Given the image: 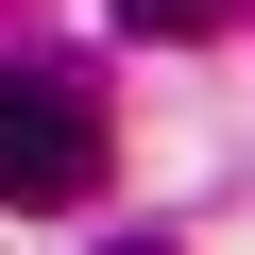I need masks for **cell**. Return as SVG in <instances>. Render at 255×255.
<instances>
[{
	"instance_id": "1",
	"label": "cell",
	"mask_w": 255,
	"mask_h": 255,
	"mask_svg": "<svg viewBox=\"0 0 255 255\" xmlns=\"http://www.w3.org/2000/svg\"><path fill=\"white\" fill-rule=\"evenodd\" d=\"M102 187V119L51 68H0V204H85Z\"/></svg>"
},
{
	"instance_id": "3",
	"label": "cell",
	"mask_w": 255,
	"mask_h": 255,
	"mask_svg": "<svg viewBox=\"0 0 255 255\" xmlns=\"http://www.w3.org/2000/svg\"><path fill=\"white\" fill-rule=\"evenodd\" d=\"M119 255H170V238H119Z\"/></svg>"
},
{
	"instance_id": "2",
	"label": "cell",
	"mask_w": 255,
	"mask_h": 255,
	"mask_svg": "<svg viewBox=\"0 0 255 255\" xmlns=\"http://www.w3.org/2000/svg\"><path fill=\"white\" fill-rule=\"evenodd\" d=\"M221 17H238V0H119V34H170V51H187V34H221Z\"/></svg>"
}]
</instances>
